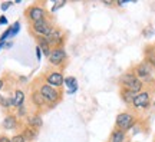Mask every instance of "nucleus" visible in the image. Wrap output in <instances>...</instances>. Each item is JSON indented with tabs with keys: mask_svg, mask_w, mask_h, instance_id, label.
<instances>
[{
	"mask_svg": "<svg viewBox=\"0 0 155 142\" xmlns=\"http://www.w3.org/2000/svg\"><path fill=\"white\" fill-rule=\"evenodd\" d=\"M3 88V81H0V89Z\"/></svg>",
	"mask_w": 155,
	"mask_h": 142,
	"instance_id": "nucleus-30",
	"label": "nucleus"
},
{
	"mask_svg": "<svg viewBox=\"0 0 155 142\" xmlns=\"http://www.w3.org/2000/svg\"><path fill=\"white\" fill-rule=\"evenodd\" d=\"M0 25H7V17L0 16Z\"/></svg>",
	"mask_w": 155,
	"mask_h": 142,
	"instance_id": "nucleus-26",
	"label": "nucleus"
},
{
	"mask_svg": "<svg viewBox=\"0 0 155 142\" xmlns=\"http://www.w3.org/2000/svg\"><path fill=\"white\" fill-rule=\"evenodd\" d=\"M33 30L38 35H40V36H46L48 33L52 30V26H50V23L48 22V20H39V22H35L33 23Z\"/></svg>",
	"mask_w": 155,
	"mask_h": 142,
	"instance_id": "nucleus-5",
	"label": "nucleus"
},
{
	"mask_svg": "<svg viewBox=\"0 0 155 142\" xmlns=\"http://www.w3.org/2000/svg\"><path fill=\"white\" fill-rule=\"evenodd\" d=\"M36 58H38V60H40V58H42V50H40V48H36Z\"/></svg>",
	"mask_w": 155,
	"mask_h": 142,
	"instance_id": "nucleus-24",
	"label": "nucleus"
},
{
	"mask_svg": "<svg viewBox=\"0 0 155 142\" xmlns=\"http://www.w3.org/2000/svg\"><path fill=\"white\" fill-rule=\"evenodd\" d=\"M132 124H134V119L129 114H121L118 115V118H116V125L121 128V131L122 129H129L132 126Z\"/></svg>",
	"mask_w": 155,
	"mask_h": 142,
	"instance_id": "nucleus-6",
	"label": "nucleus"
},
{
	"mask_svg": "<svg viewBox=\"0 0 155 142\" xmlns=\"http://www.w3.org/2000/svg\"><path fill=\"white\" fill-rule=\"evenodd\" d=\"M28 16L30 20L35 22H39V20H43L45 19V10L39 6H32L30 9L28 10Z\"/></svg>",
	"mask_w": 155,
	"mask_h": 142,
	"instance_id": "nucleus-7",
	"label": "nucleus"
},
{
	"mask_svg": "<svg viewBox=\"0 0 155 142\" xmlns=\"http://www.w3.org/2000/svg\"><path fill=\"white\" fill-rule=\"evenodd\" d=\"M23 101H25V93H23L22 91H16L15 95H13V106L20 108L23 105Z\"/></svg>",
	"mask_w": 155,
	"mask_h": 142,
	"instance_id": "nucleus-13",
	"label": "nucleus"
},
{
	"mask_svg": "<svg viewBox=\"0 0 155 142\" xmlns=\"http://www.w3.org/2000/svg\"><path fill=\"white\" fill-rule=\"evenodd\" d=\"M45 39H46V42L49 43V46H58V45L62 42V39H63V36H62L61 30H58V29H53L52 28V30H50L46 36H43Z\"/></svg>",
	"mask_w": 155,
	"mask_h": 142,
	"instance_id": "nucleus-4",
	"label": "nucleus"
},
{
	"mask_svg": "<svg viewBox=\"0 0 155 142\" xmlns=\"http://www.w3.org/2000/svg\"><path fill=\"white\" fill-rule=\"evenodd\" d=\"M22 135L25 137V139L33 141L35 138H36V135H38V132L35 131V128H26V129H25V132H23Z\"/></svg>",
	"mask_w": 155,
	"mask_h": 142,
	"instance_id": "nucleus-15",
	"label": "nucleus"
},
{
	"mask_svg": "<svg viewBox=\"0 0 155 142\" xmlns=\"http://www.w3.org/2000/svg\"><path fill=\"white\" fill-rule=\"evenodd\" d=\"M40 95L45 98V101H49V102H56L59 99V92L56 91L55 88L49 86V85H43L40 88Z\"/></svg>",
	"mask_w": 155,
	"mask_h": 142,
	"instance_id": "nucleus-2",
	"label": "nucleus"
},
{
	"mask_svg": "<svg viewBox=\"0 0 155 142\" xmlns=\"http://www.w3.org/2000/svg\"><path fill=\"white\" fill-rule=\"evenodd\" d=\"M124 139H125L124 131H121V129L114 131V134H112V142H124Z\"/></svg>",
	"mask_w": 155,
	"mask_h": 142,
	"instance_id": "nucleus-17",
	"label": "nucleus"
},
{
	"mask_svg": "<svg viewBox=\"0 0 155 142\" xmlns=\"http://www.w3.org/2000/svg\"><path fill=\"white\" fill-rule=\"evenodd\" d=\"M122 83L127 86V89H129V91H132V92H138L139 89H141V86H142V82L139 81V79H137V78L134 76V75H124V76L121 78Z\"/></svg>",
	"mask_w": 155,
	"mask_h": 142,
	"instance_id": "nucleus-1",
	"label": "nucleus"
},
{
	"mask_svg": "<svg viewBox=\"0 0 155 142\" xmlns=\"http://www.w3.org/2000/svg\"><path fill=\"white\" fill-rule=\"evenodd\" d=\"M148 101H150V95L147 92H142V93H137V96H135L132 104L135 106H147Z\"/></svg>",
	"mask_w": 155,
	"mask_h": 142,
	"instance_id": "nucleus-9",
	"label": "nucleus"
},
{
	"mask_svg": "<svg viewBox=\"0 0 155 142\" xmlns=\"http://www.w3.org/2000/svg\"><path fill=\"white\" fill-rule=\"evenodd\" d=\"M10 2H9V3H3V5H2V10L5 12V10H7V9H9V7H10Z\"/></svg>",
	"mask_w": 155,
	"mask_h": 142,
	"instance_id": "nucleus-25",
	"label": "nucleus"
},
{
	"mask_svg": "<svg viewBox=\"0 0 155 142\" xmlns=\"http://www.w3.org/2000/svg\"><path fill=\"white\" fill-rule=\"evenodd\" d=\"M12 45H13L12 42H7V43H6V48H12Z\"/></svg>",
	"mask_w": 155,
	"mask_h": 142,
	"instance_id": "nucleus-28",
	"label": "nucleus"
},
{
	"mask_svg": "<svg viewBox=\"0 0 155 142\" xmlns=\"http://www.w3.org/2000/svg\"><path fill=\"white\" fill-rule=\"evenodd\" d=\"M6 46V43H0V49H2V48H5Z\"/></svg>",
	"mask_w": 155,
	"mask_h": 142,
	"instance_id": "nucleus-29",
	"label": "nucleus"
},
{
	"mask_svg": "<svg viewBox=\"0 0 155 142\" xmlns=\"http://www.w3.org/2000/svg\"><path fill=\"white\" fill-rule=\"evenodd\" d=\"M148 73H150V71H148V68H147L145 65H141L138 68V75L139 76H147Z\"/></svg>",
	"mask_w": 155,
	"mask_h": 142,
	"instance_id": "nucleus-20",
	"label": "nucleus"
},
{
	"mask_svg": "<svg viewBox=\"0 0 155 142\" xmlns=\"http://www.w3.org/2000/svg\"><path fill=\"white\" fill-rule=\"evenodd\" d=\"M16 126H17V121L13 115H7L3 119V128L5 129H15Z\"/></svg>",
	"mask_w": 155,
	"mask_h": 142,
	"instance_id": "nucleus-11",
	"label": "nucleus"
},
{
	"mask_svg": "<svg viewBox=\"0 0 155 142\" xmlns=\"http://www.w3.org/2000/svg\"><path fill=\"white\" fill-rule=\"evenodd\" d=\"M0 142H10V138H7V137H0Z\"/></svg>",
	"mask_w": 155,
	"mask_h": 142,
	"instance_id": "nucleus-27",
	"label": "nucleus"
},
{
	"mask_svg": "<svg viewBox=\"0 0 155 142\" xmlns=\"http://www.w3.org/2000/svg\"><path fill=\"white\" fill-rule=\"evenodd\" d=\"M46 82H48V85H49V86H52V88L61 86L62 83H63V76H62L61 73H58V72H53V73L48 75V78H46Z\"/></svg>",
	"mask_w": 155,
	"mask_h": 142,
	"instance_id": "nucleus-8",
	"label": "nucleus"
},
{
	"mask_svg": "<svg viewBox=\"0 0 155 142\" xmlns=\"http://www.w3.org/2000/svg\"><path fill=\"white\" fill-rule=\"evenodd\" d=\"M32 99H33L35 105H38V106H42V105H45V98L40 95V92H35L33 95H32Z\"/></svg>",
	"mask_w": 155,
	"mask_h": 142,
	"instance_id": "nucleus-18",
	"label": "nucleus"
},
{
	"mask_svg": "<svg viewBox=\"0 0 155 142\" xmlns=\"http://www.w3.org/2000/svg\"><path fill=\"white\" fill-rule=\"evenodd\" d=\"M66 58V52L61 48H56V49L50 50V55H49V62L52 65H61L62 62L65 60Z\"/></svg>",
	"mask_w": 155,
	"mask_h": 142,
	"instance_id": "nucleus-3",
	"label": "nucleus"
},
{
	"mask_svg": "<svg viewBox=\"0 0 155 142\" xmlns=\"http://www.w3.org/2000/svg\"><path fill=\"white\" fill-rule=\"evenodd\" d=\"M10 33H12V30H10V28H7L5 30V33H3V35H2V36H0V43H5V40L7 38H10Z\"/></svg>",
	"mask_w": 155,
	"mask_h": 142,
	"instance_id": "nucleus-21",
	"label": "nucleus"
},
{
	"mask_svg": "<svg viewBox=\"0 0 155 142\" xmlns=\"http://www.w3.org/2000/svg\"><path fill=\"white\" fill-rule=\"evenodd\" d=\"M10 142H26V139L22 134H19V135H15L13 138H10Z\"/></svg>",
	"mask_w": 155,
	"mask_h": 142,
	"instance_id": "nucleus-22",
	"label": "nucleus"
},
{
	"mask_svg": "<svg viewBox=\"0 0 155 142\" xmlns=\"http://www.w3.org/2000/svg\"><path fill=\"white\" fill-rule=\"evenodd\" d=\"M28 122H29V125H30V128H40V126L43 125V121H42V118H40L39 115L29 116Z\"/></svg>",
	"mask_w": 155,
	"mask_h": 142,
	"instance_id": "nucleus-12",
	"label": "nucleus"
},
{
	"mask_svg": "<svg viewBox=\"0 0 155 142\" xmlns=\"http://www.w3.org/2000/svg\"><path fill=\"white\" fill-rule=\"evenodd\" d=\"M63 83L66 85L68 88H69V91H68V93L69 95H72V93H75L78 91V83H76V79L73 76H69V78H65L63 79Z\"/></svg>",
	"mask_w": 155,
	"mask_h": 142,
	"instance_id": "nucleus-10",
	"label": "nucleus"
},
{
	"mask_svg": "<svg viewBox=\"0 0 155 142\" xmlns=\"http://www.w3.org/2000/svg\"><path fill=\"white\" fill-rule=\"evenodd\" d=\"M39 48H40V50L43 52L45 55L49 58V55H50V46H49V43L46 42V39H45L43 36H40V38H39Z\"/></svg>",
	"mask_w": 155,
	"mask_h": 142,
	"instance_id": "nucleus-14",
	"label": "nucleus"
},
{
	"mask_svg": "<svg viewBox=\"0 0 155 142\" xmlns=\"http://www.w3.org/2000/svg\"><path fill=\"white\" fill-rule=\"evenodd\" d=\"M135 96H137V93L132 92V91H129V89H127V91L122 92V98H124L125 102H134Z\"/></svg>",
	"mask_w": 155,
	"mask_h": 142,
	"instance_id": "nucleus-16",
	"label": "nucleus"
},
{
	"mask_svg": "<svg viewBox=\"0 0 155 142\" xmlns=\"http://www.w3.org/2000/svg\"><path fill=\"white\" fill-rule=\"evenodd\" d=\"M63 5H65V2H62V0H61V2H58V3H56V5L52 7V12H56L58 9H59V7H62Z\"/></svg>",
	"mask_w": 155,
	"mask_h": 142,
	"instance_id": "nucleus-23",
	"label": "nucleus"
},
{
	"mask_svg": "<svg viewBox=\"0 0 155 142\" xmlns=\"http://www.w3.org/2000/svg\"><path fill=\"white\" fill-rule=\"evenodd\" d=\"M10 30H12L10 38H13V36H16L17 33H19V30H20V23L16 22L15 25H13V26H10Z\"/></svg>",
	"mask_w": 155,
	"mask_h": 142,
	"instance_id": "nucleus-19",
	"label": "nucleus"
}]
</instances>
